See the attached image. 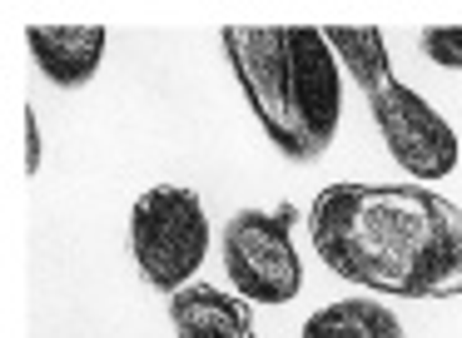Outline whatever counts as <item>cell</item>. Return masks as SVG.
Returning <instances> with one entry per match:
<instances>
[{"mask_svg":"<svg viewBox=\"0 0 462 338\" xmlns=\"http://www.w3.org/2000/svg\"><path fill=\"white\" fill-rule=\"evenodd\" d=\"M309 239L333 274L373 294H462V209L432 189L328 184L309 209Z\"/></svg>","mask_w":462,"mask_h":338,"instance_id":"6da1fadb","label":"cell"},{"mask_svg":"<svg viewBox=\"0 0 462 338\" xmlns=\"http://www.w3.org/2000/svg\"><path fill=\"white\" fill-rule=\"evenodd\" d=\"M219 45L279 155L323 159L343 119V65L328 35L313 25H229Z\"/></svg>","mask_w":462,"mask_h":338,"instance_id":"7a4b0ae2","label":"cell"},{"mask_svg":"<svg viewBox=\"0 0 462 338\" xmlns=\"http://www.w3.org/2000/svg\"><path fill=\"white\" fill-rule=\"evenodd\" d=\"M338 55V65L353 75V85L363 89L373 109V125H378L388 155L408 169L412 179H448L457 169V129L418 95L408 89L402 80H393V65H388V40L383 30H368V25H333L323 30Z\"/></svg>","mask_w":462,"mask_h":338,"instance_id":"3957f363","label":"cell"},{"mask_svg":"<svg viewBox=\"0 0 462 338\" xmlns=\"http://www.w3.org/2000/svg\"><path fill=\"white\" fill-rule=\"evenodd\" d=\"M130 254L144 284L160 294H180L194 284V268L209 254V214L204 199L184 184H154L130 209Z\"/></svg>","mask_w":462,"mask_h":338,"instance_id":"277c9868","label":"cell"},{"mask_svg":"<svg viewBox=\"0 0 462 338\" xmlns=\"http://www.w3.org/2000/svg\"><path fill=\"white\" fill-rule=\"evenodd\" d=\"M293 204L273 209H239L224 224L219 249L229 284L239 288V298L249 304H289L303 288V264L293 249Z\"/></svg>","mask_w":462,"mask_h":338,"instance_id":"5b68a950","label":"cell"},{"mask_svg":"<svg viewBox=\"0 0 462 338\" xmlns=\"http://www.w3.org/2000/svg\"><path fill=\"white\" fill-rule=\"evenodd\" d=\"M25 45H31L35 65H41V75L51 85L85 89L95 80V70H100L110 35L100 25H31Z\"/></svg>","mask_w":462,"mask_h":338,"instance_id":"8992f818","label":"cell"},{"mask_svg":"<svg viewBox=\"0 0 462 338\" xmlns=\"http://www.w3.org/2000/svg\"><path fill=\"white\" fill-rule=\"evenodd\" d=\"M174 338H259L249 298L219 294L214 284H189L170 298Z\"/></svg>","mask_w":462,"mask_h":338,"instance_id":"52a82bcc","label":"cell"},{"mask_svg":"<svg viewBox=\"0 0 462 338\" xmlns=\"http://www.w3.org/2000/svg\"><path fill=\"white\" fill-rule=\"evenodd\" d=\"M299 338H408V333H402V318L393 308H383L378 298H338V304H323L303 324Z\"/></svg>","mask_w":462,"mask_h":338,"instance_id":"ba28073f","label":"cell"},{"mask_svg":"<svg viewBox=\"0 0 462 338\" xmlns=\"http://www.w3.org/2000/svg\"><path fill=\"white\" fill-rule=\"evenodd\" d=\"M422 55L442 70H462V25H432L422 30Z\"/></svg>","mask_w":462,"mask_h":338,"instance_id":"9c48e42d","label":"cell"},{"mask_svg":"<svg viewBox=\"0 0 462 338\" xmlns=\"http://www.w3.org/2000/svg\"><path fill=\"white\" fill-rule=\"evenodd\" d=\"M25 174H41V119H35V109H25Z\"/></svg>","mask_w":462,"mask_h":338,"instance_id":"30bf717a","label":"cell"}]
</instances>
